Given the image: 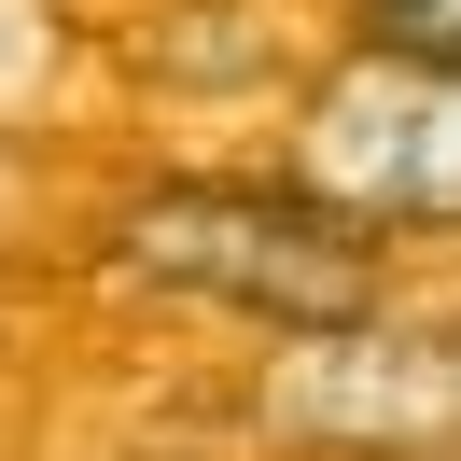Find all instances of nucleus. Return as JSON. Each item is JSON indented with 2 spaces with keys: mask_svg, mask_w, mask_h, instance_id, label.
<instances>
[{
  "mask_svg": "<svg viewBox=\"0 0 461 461\" xmlns=\"http://www.w3.org/2000/svg\"><path fill=\"white\" fill-rule=\"evenodd\" d=\"M113 266L126 280L210 294V308H252L280 336H364L377 308V238L321 196H266V182H154L113 210Z\"/></svg>",
  "mask_w": 461,
  "mask_h": 461,
  "instance_id": "1",
  "label": "nucleus"
},
{
  "mask_svg": "<svg viewBox=\"0 0 461 461\" xmlns=\"http://www.w3.org/2000/svg\"><path fill=\"white\" fill-rule=\"evenodd\" d=\"M294 196L349 210L364 238L461 224V70H420V57H349L336 85L294 113Z\"/></svg>",
  "mask_w": 461,
  "mask_h": 461,
  "instance_id": "2",
  "label": "nucleus"
},
{
  "mask_svg": "<svg viewBox=\"0 0 461 461\" xmlns=\"http://www.w3.org/2000/svg\"><path fill=\"white\" fill-rule=\"evenodd\" d=\"M364 57H420V70H461V0H364Z\"/></svg>",
  "mask_w": 461,
  "mask_h": 461,
  "instance_id": "3",
  "label": "nucleus"
}]
</instances>
